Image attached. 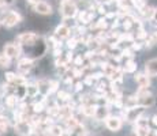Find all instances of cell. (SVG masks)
<instances>
[{"instance_id":"6da1fadb","label":"cell","mask_w":157,"mask_h":136,"mask_svg":"<svg viewBox=\"0 0 157 136\" xmlns=\"http://www.w3.org/2000/svg\"><path fill=\"white\" fill-rule=\"evenodd\" d=\"M145 112V108L138 105V106L132 108V109H126V110H122V119L126 120L128 123H137L138 120L142 117Z\"/></svg>"},{"instance_id":"7a4b0ae2","label":"cell","mask_w":157,"mask_h":136,"mask_svg":"<svg viewBox=\"0 0 157 136\" xmlns=\"http://www.w3.org/2000/svg\"><path fill=\"white\" fill-rule=\"evenodd\" d=\"M60 14L63 18H74L78 14V8L72 0H66V2L60 3Z\"/></svg>"},{"instance_id":"3957f363","label":"cell","mask_w":157,"mask_h":136,"mask_svg":"<svg viewBox=\"0 0 157 136\" xmlns=\"http://www.w3.org/2000/svg\"><path fill=\"white\" fill-rule=\"evenodd\" d=\"M15 132L21 136H30L34 132V128L29 121H18L15 124Z\"/></svg>"},{"instance_id":"277c9868","label":"cell","mask_w":157,"mask_h":136,"mask_svg":"<svg viewBox=\"0 0 157 136\" xmlns=\"http://www.w3.org/2000/svg\"><path fill=\"white\" fill-rule=\"evenodd\" d=\"M122 125H123V119L119 116H109L105 120V127L112 132H117L122 128Z\"/></svg>"},{"instance_id":"5b68a950","label":"cell","mask_w":157,"mask_h":136,"mask_svg":"<svg viewBox=\"0 0 157 136\" xmlns=\"http://www.w3.org/2000/svg\"><path fill=\"white\" fill-rule=\"evenodd\" d=\"M38 40V35L36 33H22L17 37V42L18 45H33L36 41Z\"/></svg>"},{"instance_id":"8992f818","label":"cell","mask_w":157,"mask_h":136,"mask_svg":"<svg viewBox=\"0 0 157 136\" xmlns=\"http://www.w3.org/2000/svg\"><path fill=\"white\" fill-rule=\"evenodd\" d=\"M21 20H22V17H21L19 13H17V11H10V13L4 17L3 23H4L6 27H13L17 25V23H19Z\"/></svg>"},{"instance_id":"52a82bcc","label":"cell","mask_w":157,"mask_h":136,"mask_svg":"<svg viewBox=\"0 0 157 136\" xmlns=\"http://www.w3.org/2000/svg\"><path fill=\"white\" fill-rule=\"evenodd\" d=\"M4 54L10 59H15L21 54V46L15 44H6L4 45Z\"/></svg>"},{"instance_id":"ba28073f","label":"cell","mask_w":157,"mask_h":136,"mask_svg":"<svg viewBox=\"0 0 157 136\" xmlns=\"http://www.w3.org/2000/svg\"><path fill=\"white\" fill-rule=\"evenodd\" d=\"M145 74L149 78L157 76V59H152L145 64Z\"/></svg>"},{"instance_id":"9c48e42d","label":"cell","mask_w":157,"mask_h":136,"mask_svg":"<svg viewBox=\"0 0 157 136\" xmlns=\"http://www.w3.org/2000/svg\"><path fill=\"white\" fill-rule=\"evenodd\" d=\"M34 11L41 15H49L52 13V7L45 2H37L34 4Z\"/></svg>"},{"instance_id":"30bf717a","label":"cell","mask_w":157,"mask_h":136,"mask_svg":"<svg viewBox=\"0 0 157 136\" xmlns=\"http://www.w3.org/2000/svg\"><path fill=\"white\" fill-rule=\"evenodd\" d=\"M108 117H109V109L107 106H97L94 119L98 120V121H102V120H107Z\"/></svg>"},{"instance_id":"8fae6325","label":"cell","mask_w":157,"mask_h":136,"mask_svg":"<svg viewBox=\"0 0 157 136\" xmlns=\"http://www.w3.org/2000/svg\"><path fill=\"white\" fill-rule=\"evenodd\" d=\"M135 82L138 83L140 89H147L150 86V79L146 74H138L135 75Z\"/></svg>"},{"instance_id":"7c38bea8","label":"cell","mask_w":157,"mask_h":136,"mask_svg":"<svg viewBox=\"0 0 157 136\" xmlns=\"http://www.w3.org/2000/svg\"><path fill=\"white\" fill-rule=\"evenodd\" d=\"M116 68H117V67H115V65L109 64V63H101L102 74H104V76H107L108 79H111V78H112V75L115 74Z\"/></svg>"},{"instance_id":"4fadbf2b","label":"cell","mask_w":157,"mask_h":136,"mask_svg":"<svg viewBox=\"0 0 157 136\" xmlns=\"http://www.w3.org/2000/svg\"><path fill=\"white\" fill-rule=\"evenodd\" d=\"M32 67H33V60L32 59H28V57H25V59H21L19 63H18V68H19L22 72L30 71Z\"/></svg>"},{"instance_id":"5bb4252c","label":"cell","mask_w":157,"mask_h":136,"mask_svg":"<svg viewBox=\"0 0 157 136\" xmlns=\"http://www.w3.org/2000/svg\"><path fill=\"white\" fill-rule=\"evenodd\" d=\"M96 109H97V105H92V104H86L81 106V112H82L85 116L87 117H94L96 114Z\"/></svg>"},{"instance_id":"9a60e30c","label":"cell","mask_w":157,"mask_h":136,"mask_svg":"<svg viewBox=\"0 0 157 136\" xmlns=\"http://www.w3.org/2000/svg\"><path fill=\"white\" fill-rule=\"evenodd\" d=\"M55 34L60 38V40H62V38H68L70 37V29H68L67 26H64V25H60V26L56 27Z\"/></svg>"},{"instance_id":"2e32d148","label":"cell","mask_w":157,"mask_h":136,"mask_svg":"<svg viewBox=\"0 0 157 136\" xmlns=\"http://www.w3.org/2000/svg\"><path fill=\"white\" fill-rule=\"evenodd\" d=\"M78 18H79V22L81 23H90L93 20V18H94V14L90 13V11H81L79 15H78Z\"/></svg>"},{"instance_id":"e0dca14e","label":"cell","mask_w":157,"mask_h":136,"mask_svg":"<svg viewBox=\"0 0 157 136\" xmlns=\"http://www.w3.org/2000/svg\"><path fill=\"white\" fill-rule=\"evenodd\" d=\"M138 104H140V99H138L137 95H131L128 97V98H126L124 101V106L126 109H132L135 106H138Z\"/></svg>"},{"instance_id":"ac0fdd59","label":"cell","mask_w":157,"mask_h":136,"mask_svg":"<svg viewBox=\"0 0 157 136\" xmlns=\"http://www.w3.org/2000/svg\"><path fill=\"white\" fill-rule=\"evenodd\" d=\"M63 134H64V131H63L62 127L55 125V124H53L52 127H49V129H48V132H47L48 136H62Z\"/></svg>"},{"instance_id":"d6986e66","label":"cell","mask_w":157,"mask_h":136,"mask_svg":"<svg viewBox=\"0 0 157 136\" xmlns=\"http://www.w3.org/2000/svg\"><path fill=\"white\" fill-rule=\"evenodd\" d=\"M37 87H38V91H40L44 97L49 94V82L40 80V82H38V84H37Z\"/></svg>"},{"instance_id":"ffe728a7","label":"cell","mask_w":157,"mask_h":136,"mask_svg":"<svg viewBox=\"0 0 157 136\" xmlns=\"http://www.w3.org/2000/svg\"><path fill=\"white\" fill-rule=\"evenodd\" d=\"M137 71V63L134 60H128L126 61V65L123 67V72H127V74H132V72Z\"/></svg>"},{"instance_id":"44dd1931","label":"cell","mask_w":157,"mask_h":136,"mask_svg":"<svg viewBox=\"0 0 157 136\" xmlns=\"http://www.w3.org/2000/svg\"><path fill=\"white\" fill-rule=\"evenodd\" d=\"M150 134L149 127H135V135L137 136H147Z\"/></svg>"},{"instance_id":"7402d4cb","label":"cell","mask_w":157,"mask_h":136,"mask_svg":"<svg viewBox=\"0 0 157 136\" xmlns=\"http://www.w3.org/2000/svg\"><path fill=\"white\" fill-rule=\"evenodd\" d=\"M155 11H156V8H153V7H145L144 10H141V11H140V13L142 14L145 18H147V19L152 20V18H153V14H155Z\"/></svg>"},{"instance_id":"603a6c76","label":"cell","mask_w":157,"mask_h":136,"mask_svg":"<svg viewBox=\"0 0 157 136\" xmlns=\"http://www.w3.org/2000/svg\"><path fill=\"white\" fill-rule=\"evenodd\" d=\"M38 87L37 86H33V84H30V86H26V95L30 97V98H33V97H36L38 94Z\"/></svg>"},{"instance_id":"cb8c5ba5","label":"cell","mask_w":157,"mask_h":136,"mask_svg":"<svg viewBox=\"0 0 157 136\" xmlns=\"http://www.w3.org/2000/svg\"><path fill=\"white\" fill-rule=\"evenodd\" d=\"M11 64V59L10 57H7L4 53H0V67L2 68H7L10 67Z\"/></svg>"},{"instance_id":"d4e9b609","label":"cell","mask_w":157,"mask_h":136,"mask_svg":"<svg viewBox=\"0 0 157 136\" xmlns=\"http://www.w3.org/2000/svg\"><path fill=\"white\" fill-rule=\"evenodd\" d=\"M45 102H47L45 99H43V101H40V102H36V104L33 105V112H34L36 114L41 113L44 109H47V108H45Z\"/></svg>"},{"instance_id":"484cf974","label":"cell","mask_w":157,"mask_h":136,"mask_svg":"<svg viewBox=\"0 0 157 136\" xmlns=\"http://www.w3.org/2000/svg\"><path fill=\"white\" fill-rule=\"evenodd\" d=\"M17 102H18V98L15 95H8L7 98H6V105H7L10 109L17 106Z\"/></svg>"},{"instance_id":"4316f807","label":"cell","mask_w":157,"mask_h":136,"mask_svg":"<svg viewBox=\"0 0 157 136\" xmlns=\"http://www.w3.org/2000/svg\"><path fill=\"white\" fill-rule=\"evenodd\" d=\"M131 4L134 6L137 10H144L145 7H146V3H145V0H131Z\"/></svg>"},{"instance_id":"83f0119b","label":"cell","mask_w":157,"mask_h":136,"mask_svg":"<svg viewBox=\"0 0 157 136\" xmlns=\"http://www.w3.org/2000/svg\"><path fill=\"white\" fill-rule=\"evenodd\" d=\"M122 41L132 42V41H134V35L130 34V33H126V34H120V37H119V40H117V42H122Z\"/></svg>"},{"instance_id":"f1b7e54d","label":"cell","mask_w":157,"mask_h":136,"mask_svg":"<svg viewBox=\"0 0 157 136\" xmlns=\"http://www.w3.org/2000/svg\"><path fill=\"white\" fill-rule=\"evenodd\" d=\"M57 89H59V82L49 80V94H52V93L57 91Z\"/></svg>"},{"instance_id":"f546056e","label":"cell","mask_w":157,"mask_h":136,"mask_svg":"<svg viewBox=\"0 0 157 136\" xmlns=\"http://www.w3.org/2000/svg\"><path fill=\"white\" fill-rule=\"evenodd\" d=\"M77 45H78V40H77V38H68V40H67V46H68V49H70V50L75 49V48H77Z\"/></svg>"},{"instance_id":"4dcf8cb0","label":"cell","mask_w":157,"mask_h":136,"mask_svg":"<svg viewBox=\"0 0 157 136\" xmlns=\"http://www.w3.org/2000/svg\"><path fill=\"white\" fill-rule=\"evenodd\" d=\"M137 38H138V40H146V38H147V33L144 30V27L138 29V31H137Z\"/></svg>"},{"instance_id":"1f68e13d","label":"cell","mask_w":157,"mask_h":136,"mask_svg":"<svg viewBox=\"0 0 157 136\" xmlns=\"http://www.w3.org/2000/svg\"><path fill=\"white\" fill-rule=\"evenodd\" d=\"M132 23H134V20H132L131 18H126V19L123 20V27H124V30H130V29H131Z\"/></svg>"},{"instance_id":"d6a6232c","label":"cell","mask_w":157,"mask_h":136,"mask_svg":"<svg viewBox=\"0 0 157 136\" xmlns=\"http://www.w3.org/2000/svg\"><path fill=\"white\" fill-rule=\"evenodd\" d=\"M96 27H97V29H101V30L107 29V19H105V17L101 18V19L96 23Z\"/></svg>"},{"instance_id":"836d02e7","label":"cell","mask_w":157,"mask_h":136,"mask_svg":"<svg viewBox=\"0 0 157 136\" xmlns=\"http://www.w3.org/2000/svg\"><path fill=\"white\" fill-rule=\"evenodd\" d=\"M57 97H59V99H62V101H70V94L66 91H59L57 93Z\"/></svg>"},{"instance_id":"e575fe53","label":"cell","mask_w":157,"mask_h":136,"mask_svg":"<svg viewBox=\"0 0 157 136\" xmlns=\"http://www.w3.org/2000/svg\"><path fill=\"white\" fill-rule=\"evenodd\" d=\"M15 79H17V75H15L14 72H7V74H6V80H7L8 83H14Z\"/></svg>"},{"instance_id":"d590c367","label":"cell","mask_w":157,"mask_h":136,"mask_svg":"<svg viewBox=\"0 0 157 136\" xmlns=\"http://www.w3.org/2000/svg\"><path fill=\"white\" fill-rule=\"evenodd\" d=\"M83 61H85V57H83L82 54H79V56L74 60V64L77 65V67H81V65H83Z\"/></svg>"},{"instance_id":"8d00e7d4","label":"cell","mask_w":157,"mask_h":136,"mask_svg":"<svg viewBox=\"0 0 157 136\" xmlns=\"http://www.w3.org/2000/svg\"><path fill=\"white\" fill-rule=\"evenodd\" d=\"M156 37H155V35H150V37H147L146 38V46H149V48H152L153 46V45H155L156 44Z\"/></svg>"},{"instance_id":"74e56055","label":"cell","mask_w":157,"mask_h":136,"mask_svg":"<svg viewBox=\"0 0 157 136\" xmlns=\"http://www.w3.org/2000/svg\"><path fill=\"white\" fill-rule=\"evenodd\" d=\"M92 76H93V79H94V80H100L101 78L104 76V74H102V72H93Z\"/></svg>"},{"instance_id":"f35d334b","label":"cell","mask_w":157,"mask_h":136,"mask_svg":"<svg viewBox=\"0 0 157 136\" xmlns=\"http://www.w3.org/2000/svg\"><path fill=\"white\" fill-rule=\"evenodd\" d=\"M123 57H132V49H124L122 52Z\"/></svg>"},{"instance_id":"ab89813d","label":"cell","mask_w":157,"mask_h":136,"mask_svg":"<svg viewBox=\"0 0 157 136\" xmlns=\"http://www.w3.org/2000/svg\"><path fill=\"white\" fill-rule=\"evenodd\" d=\"M93 82H94V79H93L92 75L85 78V84H87V86H93Z\"/></svg>"},{"instance_id":"60d3db41","label":"cell","mask_w":157,"mask_h":136,"mask_svg":"<svg viewBox=\"0 0 157 136\" xmlns=\"http://www.w3.org/2000/svg\"><path fill=\"white\" fill-rule=\"evenodd\" d=\"M141 48H142V45H141V44H138V42H132V45H131V49L132 50H140Z\"/></svg>"},{"instance_id":"b9f144b4","label":"cell","mask_w":157,"mask_h":136,"mask_svg":"<svg viewBox=\"0 0 157 136\" xmlns=\"http://www.w3.org/2000/svg\"><path fill=\"white\" fill-rule=\"evenodd\" d=\"M83 89V83H81V82H78L77 84H75V91H81V90Z\"/></svg>"},{"instance_id":"7bdbcfd3","label":"cell","mask_w":157,"mask_h":136,"mask_svg":"<svg viewBox=\"0 0 157 136\" xmlns=\"http://www.w3.org/2000/svg\"><path fill=\"white\" fill-rule=\"evenodd\" d=\"M152 22H153V25H156V26H157V8H156L155 14H153V18H152Z\"/></svg>"},{"instance_id":"ee69618b","label":"cell","mask_w":157,"mask_h":136,"mask_svg":"<svg viewBox=\"0 0 157 136\" xmlns=\"http://www.w3.org/2000/svg\"><path fill=\"white\" fill-rule=\"evenodd\" d=\"M96 2H97L98 4H101V6H102L104 3H105V4H109V3L112 2V0H96Z\"/></svg>"},{"instance_id":"f6af8a7d","label":"cell","mask_w":157,"mask_h":136,"mask_svg":"<svg viewBox=\"0 0 157 136\" xmlns=\"http://www.w3.org/2000/svg\"><path fill=\"white\" fill-rule=\"evenodd\" d=\"M115 15H116L115 13H107V14H105V19H108V18H113Z\"/></svg>"},{"instance_id":"bcb514c9","label":"cell","mask_w":157,"mask_h":136,"mask_svg":"<svg viewBox=\"0 0 157 136\" xmlns=\"http://www.w3.org/2000/svg\"><path fill=\"white\" fill-rule=\"evenodd\" d=\"M98 13H100V14H107V13H105V8L104 7H102V6L100 4V6H98Z\"/></svg>"},{"instance_id":"7dc6e473","label":"cell","mask_w":157,"mask_h":136,"mask_svg":"<svg viewBox=\"0 0 157 136\" xmlns=\"http://www.w3.org/2000/svg\"><path fill=\"white\" fill-rule=\"evenodd\" d=\"M153 124H155V125L157 127V114H155V116H153Z\"/></svg>"},{"instance_id":"c3c4849f","label":"cell","mask_w":157,"mask_h":136,"mask_svg":"<svg viewBox=\"0 0 157 136\" xmlns=\"http://www.w3.org/2000/svg\"><path fill=\"white\" fill-rule=\"evenodd\" d=\"M6 4V0H0V7H2V6H4Z\"/></svg>"},{"instance_id":"681fc988","label":"cell","mask_w":157,"mask_h":136,"mask_svg":"<svg viewBox=\"0 0 157 136\" xmlns=\"http://www.w3.org/2000/svg\"><path fill=\"white\" fill-rule=\"evenodd\" d=\"M155 37H156V40H157V31L155 33Z\"/></svg>"},{"instance_id":"f907efd6","label":"cell","mask_w":157,"mask_h":136,"mask_svg":"<svg viewBox=\"0 0 157 136\" xmlns=\"http://www.w3.org/2000/svg\"><path fill=\"white\" fill-rule=\"evenodd\" d=\"M59 2H60V3H62V2H66V0H59Z\"/></svg>"}]
</instances>
